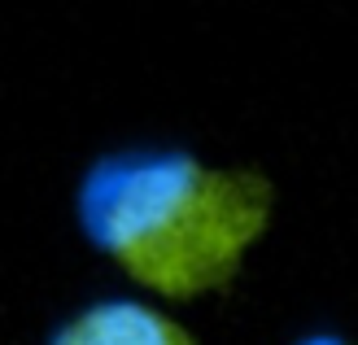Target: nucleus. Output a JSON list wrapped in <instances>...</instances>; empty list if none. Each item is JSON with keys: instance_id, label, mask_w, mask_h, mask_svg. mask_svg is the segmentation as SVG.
<instances>
[{"instance_id": "f257e3e1", "label": "nucleus", "mask_w": 358, "mask_h": 345, "mask_svg": "<svg viewBox=\"0 0 358 345\" xmlns=\"http://www.w3.org/2000/svg\"><path fill=\"white\" fill-rule=\"evenodd\" d=\"M79 223L101 253L166 302H196L236 280L275 192L249 167H210L188 149H118L79 184Z\"/></svg>"}, {"instance_id": "f03ea898", "label": "nucleus", "mask_w": 358, "mask_h": 345, "mask_svg": "<svg viewBox=\"0 0 358 345\" xmlns=\"http://www.w3.org/2000/svg\"><path fill=\"white\" fill-rule=\"evenodd\" d=\"M48 345H196V337L149 302L110 297L62 323Z\"/></svg>"}, {"instance_id": "7ed1b4c3", "label": "nucleus", "mask_w": 358, "mask_h": 345, "mask_svg": "<svg viewBox=\"0 0 358 345\" xmlns=\"http://www.w3.org/2000/svg\"><path fill=\"white\" fill-rule=\"evenodd\" d=\"M293 345H358L354 337H341V332H310V337H301Z\"/></svg>"}]
</instances>
